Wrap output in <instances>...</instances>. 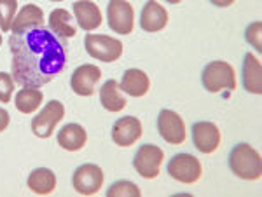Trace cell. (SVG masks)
Returning a JSON list of instances; mask_svg holds the SVG:
<instances>
[{"label":"cell","instance_id":"cell-1","mask_svg":"<svg viewBox=\"0 0 262 197\" xmlns=\"http://www.w3.org/2000/svg\"><path fill=\"white\" fill-rule=\"evenodd\" d=\"M11 75L18 86L42 87L65 70L67 54L63 44L49 30L33 28L11 33Z\"/></svg>","mask_w":262,"mask_h":197},{"label":"cell","instance_id":"cell-2","mask_svg":"<svg viewBox=\"0 0 262 197\" xmlns=\"http://www.w3.org/2000/svg\"><path fill=\"white\" fill-rule=\"evenodd\" d=\"M227 166L231 173L239 180L253 182L262 177V159L259 152L247 141H239L232 146L227 156Z\"/></svg>","mask_w":262,"mask_h":197},{"label":"cell","instance_id":"cell-3","mask_svg":"<svg viewBox=\"0 0 262 197\" xmlns=\"http://www.w3.org/2000/svg\"><path fill=\"white\" fill-rule=\"evenodd\" d=\"M201 84L208 93H222V91L236 89V72L227 61L215 60L205 65L201 72Z\"/></svg>","mask_w":262,"mask_h":197},{"label":"cell","instance_id":"cell-4","mask_svg":"<svg viewBox=\"0 0 262 197\" xmlns=\"http://www.w3.org/2000/svg\"><path fill=\"white\" fill-rule=\"evenodd\" d=\"M168 177L173 178L175 182L184 183V185H192L203 175L201 161L196 156L189 152H179L168 161L166 166Z\"/></svg>","mask_w":262,"mask_h":197},{"label":"cell","instance_id":"cell-5","mask_svg":"<svg viewBox=\"0 0 262 197\" xmlns=\"http://www.w3.org/2000/svg\"><path fill=\"white\" fill-rule=\"evenodd\" d=\"M84 47L93 60H98L103 63H114L122 56V42L119 39H114L105 33H88L84 39Z\"/></svg>","mask_w":262,"mask_h":197},{"label":"cell","instance_id":"cell-6","mask_svg":"<svg viewBox=\"0 0 262 197\" xmlns=\"http://www.w3.org/2000/svg\"><path fill=\"white\" fill-rule=\"evenodd\" d=\"M164 161V152L161 146L154 143H143L138 146L133 156V167L142 178L154 180L161 173V164Z\"/></svg>","mask_w":262,"mask_h":197},{"label":"cell","instance_id":"cell-7","mask_svg":"<svg viewBox=\"0 0 262 197\" xmlns=\"http://www.w3.org/2000/svg\"><path fill=\"white\" fill-rule=\"evenodd\" d=\"M65 117V107L58 100H51L42 107V110L32 119V133L37 138H51L56 126Z\"/></svg>","mask_w":262,"mask_h":197},{"label":"cell","instance_id":"cell-8","mask_svg":"<svg viewBox=\"0 0 262 197\" xmlns=\"http://www.w3.org/2000/svg\"><path fill=\"white\" fill-rule=\"evenodd\" d=\"M105 175L98 164L93 162H86L75 167L74 175H72V185H74L75 192L81 195H95L103 187Z\"/></svg>","mask_w":262,"mask_h":197},{"label":"cell","instance_id":"cell-9","mask_svg":"<svg viewBox=\"0 0 262 197\" xmlns=\"http://www.w3.org/2000/svg\"><path fill=\"white\" fill-rule=\"evenodd\" d=\"M158 133L170 145H182L187 138V128H185L184 119L170 108H163L158 114Z\"/></svg>","mask_w":262,"mask_h":197},{"label":"cell","instance_id":"cell-10","mask_svg":"<svg viewBox=\"0 0 262 197\" xmlns=\"http://www.w3.org/2000/svg\"><path fill=\"white\" fill-rule=\"evenodd\" d=\"M107 23L112 32L129 35L135 28V11L128 0H108Z\"/></svg>","mask_w":262,"mask_h":197},{"label":"cell","instance_id":"cell-11","mask_svg":"<svg viewBox=\"0 0 262 197\" xmlns=\"http://www.w3.org/2000/svg\"><path fill=\"white\" fill-rule=\"evenodd\" d=\"M191 138L192 145L201 154H213L221 146V129L215 122L210 120H198L191 126Z\"/></svg>","mask_w":262,"mask_h":197},{"label":"cell","instance_id":"cell-12","mask_svg":"<svg viewBox=\"0 0 262 197\" xmlns=\"http://www.w3.org/2000/svg\"><path fill=\"white\" fill-rule=\"evenodd\" d=\"M143 128L138 117L135 115H122L112 126V141L117 146H131L142 138Z\"/></svg>","mask_w":262,"mask_h":197},{"label":"cell","instance_id":"cell-13","mask_svg":"<svg viewBox=\"0 0 262 197\" xmlns=\"http://www.w3.org/2000/svg\"><path fill=\"white\" fill-rule=\"evenodd\" d=\"M101 79V70L93 63H84L79 65L72 72L70 77V87L77 96H93L98 81Z\"/></svg>","mask_w":262,"mask_h":197},{"label":"cell","instance_id":"cell-14","mask_svg":"<svg viewBox=\"0 0 262 197\" xmlns=\"http://www.w3.org/2000/svg\"><path fill=\"white\" fill-rule=\"evenodd\" d=\"M170 14L159 2L147 0L140 11V28L147 33H158L166 28Z\"/></svg>","mask_w":262,"mask_h":197},{"label":"cell","instance_id":"cell-15","mask_svg":"<svg viewBox=\"0 0 262 197\" xmlns=\"http://www.w3.org/2000/svg\"><path fill=\"white\" fill-rule=\"evenodd\" d=\"M72 12H74L75 21H77V27L86 32H93L96 28H100L101 21H103L98 4H95L93 0H77V2H74Z\"/></svg>","mask_w":262,"mask_h":197},{"label":"cell","instance_id":"cell-16","mask_svg":"<svg viewBox=\"0 0 262 197\" xmlns=\"http://www.w3.org/2000/svg\"><path fill=\"white\" fill-rule=\"evenodd\" d=\"M242 86H243V89L250 94L262 93V65H260L259 58L252 53H247L243 56Z\"/></svg>","mask_w":262,"mask_h":197},{"label":"cell","instance_id":"cell-17","mask_svg":"<svg viewBox=\"0 0 262 197\" xmlns=\"http://www.w3.org/2000/svg\"><path fill=\"white\" fill-rule=\"evenodd\" d=\"M44 27V11L35 4H27L16 12L11 24V33H25Z\"/></svg>","mask_w":262,"mask_h":197},{"label":"cell","instance_id":"cell-18","mask_svg":"<svg viewBox=\"0 0 262 197\" xmlns=\"http://www.w3.org/2000/svg\"><path fill=\"white\" fill-rule=\"evenodd\" d=\"M119 89L121 93L128 94L131 98H140L149 93L150 79L140 68H128L119 81Z\"/></svg>","mask_w":262,"mask_h":197},{"label":"cell","instance_id":"cell-19","mask_svg":"<svg viewBox=\"0 0 262 197\" xmlns=\"http://www.w3.org/2000/svg\"><path fill=\"white\" fill-rule=\"evenodd\" d=\"M58 145L67 152H79L88 143V133L81 124L70 122L65 124L56 135Z\"/></svg>","mask_w":262,"mask_h":197},{"label":"cell","instance_id":"cell-20","mask_svg":"<svg viewBox=\"0 0 262 197\" xmlns=\"http://www.w3.org/2000/svg\"><path fill=\"white\" fill-rule=\"evenodd\" d=\"M100 103L105 110L112 112V114H119V112L124 110L128 100H126V96L121 94L119 82L108 79V81L103 82V86H100Z\"/></svg>","mask_w":262,"mask_h":197},{"label":"cell","instance_id":"cell-21","mask_svg":"<svg viewBox=\"0 0 262 197\" xmlns=\"http://www.w3.org/2000/svg\"><path fill=\"white\" fill-rule=\"evenodd\" d=\"M27 185L33 194L49 195V194H53L54 188H56V175H54V171L49 169V167H35V169H32V173L28 175Z\"/></svg>","mask_w":262,"mask_h":197},{"label":"cell","instance_id":"cell-22","mask_svg":"<svg viewBox=\"0 0 262 197\" xmlns=\"http://www.w3.org/2000/svg\"><path fill=\"white\" fill-rule=\"evenodd\" d=\"M72 18H74V16L67 9H63V7L53 9L48 19L49 32L53 33V35L60 37V39H72V37H75L77 35V28L72 24Z\"/></svg>","mask_w":262,"mask_h":197},{"label":"cell","instance_id":"cell-23","mask_svg":"<svg viewBox=\"0 0 262 197\" xmlns=\"http://www.w3.org/2000/svg\"><path fill=\"white\" fill-rule=\"evenodd\" d=\"M42 102H44V93L40 91V87L23 86L18 93L14 94L16 108H18V112H21V114H25V115L35 114L42 107Z\"/></svg>","mask_w":262,"mask_h":197},{"label":"cell","instance_id":"cell-24","mask_svg":"<svg viewBox=\"0 0 262 197\" xmlns=\"http://www.w3.org/2000/svg\"><path fill=\"white\" fill-rule=\"evenodd\" d=\"M105 194L107 197H140L142 190L137 183L129 182V180H117L107 188Z\"/></svg>","mask_w":262,"mask_h":197},{"label":"cell","instance_id":"cell-25","mask_svg":"<svg viewBox=\"0 0 262 197\" xmlns=\"http://www.w3.org/2000/svg\"><path fill=\"white\" fill-rule=\"evenodd\" d=\"M16 12H18V0H0V32H11Z\"/></svg>","mask_w":262,"mask_h":197},{"label":"cell","instance_id":"cell-26","mask_svg":"<svg viewBox=\"0 0 262 197\" xmlns=\"http://www.w3.org/2000/svg\"><path fill=\"white\" fill-rule=\"evenodd\" d=\"M262 23L260 21H252L250 24L245 30V39H247L248 44L255 49L257 53L262 51Z\"/></svg>","mask_w":262,"mask_h":197},{"label":"cell","instance_id":"cell-27","mask_svg":"<svg viewBox=\"0 0 262 197\" xmlns=\"http://www.w3.org/2000/svg\"><path fill=\"white\" fill-rule=\"evenodd\" d=\"M14 94V79L11 73L0 72V102L9 103Z\"/></svg>","mask_w":262,"mask_h":197},{"label":"cell","instance_id":"cell-28","mask_svg":"<svg viewBox=\"0 0 262 197\" xmlns=\"http://www.w3.org/2000/svg\"><path fill=\"white\" fill-rule=\"evenodd\" d=\"M9 122H11L9 112H7L6 108L0 107V133H4L7 128H9Z\"/></svg>","mask_w":262,"mask_h":197},{"label":"cell","instance_id":"cell-29","mask_svg":"<svg viewBox=\"0 0 262 197\" xmlns=\"http://www.w3.org/2000/svg\"><path fill=\"white\" fill-rule=\"evenodd\" d=\"M210 2H212L215 7H222L224 9V7H231L236 0H210Z\"/></svg>","mask_w":262,"mask_h":197},{"label":"cell","instance_id":"cell-30","mask_svg":"<svg viewBox=\"0 0 262 197\" xmlns=\"http://www.w3.org/2000/svg\"><path fill=\"white\" fill-rule=\"evenodd\" d=\"M164 2H168V4H173V6H175V4H180L182 0H164Z\"/></svg>","mask_w":262,"mask_h":197},{"label":"cell","instance_id":"cell-31","mask_svg":"<svg viewBox=\"0 0 262 197\" xmlns=\"http://www.w3.org/2000/svg\"><path fill=\"white\" fill-rule=\"evenodd\" d=\"M49 2H63V0H49Z\"/></svg>","mask_w":262,"mask_h":197},{"label":"cell","instance_id":"cell-32","mask_svg":"<svg viewBox=\"0 0 262 197\" xmlns=\"http://www.w3.org/2000/svg\"><path fill=\"white\" fill-rule=\"evenodd\" d=\"M0 44H2V32H0Z\"/></svg>","mask_w":262,"mask_h":197}]
</instances>
